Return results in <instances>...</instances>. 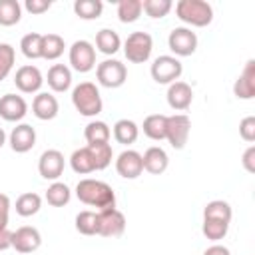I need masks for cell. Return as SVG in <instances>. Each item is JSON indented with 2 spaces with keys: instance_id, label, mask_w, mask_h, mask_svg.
I'll list each match as a JSON object with an SVG mask.
<instances>
[{
  "instance_id": "cell-8",
  "label": "cell",
  "mask_w": 255,
  "mask_h": 255,
  "mask_svg": "<svg viewBox=\"0 0 255 255\" xmlns=\"http://www.w3.org/2000/svg\"><path fill=\"white\" fill-rule=\"evenodd\" d=\"M126 229V217L122 211L114 209H104L98 211V235L104 237H120Z\"/></svg>"
},
{
  "instance_id": "cell-37",
  "label": "cell",
  "mask_w": 255,
  "mask_h": 255,
  "mask_svg": "<svg viewBox=\"0 0 255 255\" xmlns=\"http://www.w3.org/2000/svg\"><path fill=\"white\" fill-rule=\"evenodd\" d=\"M229 223L225 221H217V219H203V235L211 241H219L225 237Z\"/></svg>"
},
{
  "instance_id": "cell-19",
  "label": "cell",
  "mask_w": 255,
  "mask_h": 255,
  "mask_svg": "<svg viewBox=\"0 0 255 255\" xmlns=\"http://www.w3.org/2000/svg\"><path fill=\"white\" fill-rule=\"evenodd\" d=\"M141 161H143V169H147L149 173L153 175H159L167 169V153L161 149V147H149L143 155H141Z\"/></svg>"
},
{
  "instance_id": "cell-9",
  "label": "cell",
  "mask_w": 255,
  "mask_h": 255,
  "mask_svg": "<svg viewBox=\"0 0 255 255\" xmlns=\"http://www.w3.org/2000/svg\"><path fill=\"white\" fill-rule=\"evenodd\" d=\"M70 64L78 72H90L96 66V50L90 42L78 40L70 48Z\"/></svg>"
},
{
  "instance_id": "cell-44",
  "label": "cell",
  "mask_w": 255,
  "mask_h": 255,
  "mask_svg": "<svg viewBox=\"0 0 255 255\" xmlns=\"http://www.w3.org/2000/svg\"><path fill=\"white\" fill-rule=\"evenodd\" d=\"M12 247V233L8 229H0V251Z\"/></svg>"
},
{
  "instance_id": "cell-26",
  "label": "cell",
  "mask_w": 255,
  "mask_h": 255,
  "mask_svg": "<svg viewBox=\"0 0 255 255\" xmlns=\"http://www.w3.org/2000/svg\"><path fill=\"white\" fill-rule=\"evenodd\" d=\"M64 52V40L58 34H44L42 36V58L56 60Z\"/></svg>"
},
{
  "instance_id": "cell-34",
  "label": "cell",
  "mask_w": 255,
  "mask_h": 255,
  "mask_svg": "<svg viewBox=\"0 0 255 255\" xmlns=\"http://www.w3.org/2000/svg\"><path fill=\"white\" fill-rule=\"evenodd\" d=\"M141 14V2L139 0H122L118 4V18L122 22H135Z\"/></svg>"
},
{
  "instance_id": "cell-32",
  "label": "cell",
  "mask_w": 255,
  "mask_h": 255,
  "mask_svg": "<svg viewBox=\"0 0 255 255\" xmlns=\"http://www.w3.org/2000/svg\"><path fill=\"white\" fill-rule=\"evenodd\" d=\"M20 48H22V54L30 60H36V58H42V34H26L20 42Z\"/></svg>"
},
{
  "instance_id": "cell-11",
  "label": "cell",
  "mask_w": 255,
  "mask_h": 255,
  "mask_svg": "<svg viewBox=\"0 0 255 255\" xmlns=\"http://www.w3.org/2000/svg\"><path fill=\"white\" fill-rule=\"evenodd\" d=\"M116 169L122 177L126 179H135L137 175H141L143 171V161H141V155L133 149H126L118 155L116 159Z\"/></svg>"
},
{
  "instance_id": "cell-39",
  "label": "cell",
  "mask_w": 255,
  "mask_h": 255,
  "mask_svg": "<svg viewBox=\"0 0 255 255\" xmlns=\"http://www.w3.org/2000/svg\"><path fill=\"white\" fill-rule=\"evenodd\" d=\"M14 48L10 44H0V82L10 74L12 66H14Z\"/></svg>"
},
{
  "instance_id": "cell-22",
  "label": "cell",
  "mask_w": 255,
  "mask_h": 255,
  "mask_svg": "<svg viewBox=\"0 0 255 255\" xmlns=\"http://www.w3.org/2000/svg\"><path fill=\"white\" fill-rule=\"evenodd\" d=\"M120 36H118V32H114V30H110V28H104V30H100L98 34H96V46H98V50L102 52V54H116L118 50H120Z\"/></svg>"
},
{
  "instance_id": "cell-42",
  "label": "cell",
  "mask_w": 255,
  "mask_h": 255,
  "mask_svg": "<svg viewBox=\"0 0 255 255\" xmlns=\"http://www.w3.org/2000/svg\"><path fill=\"white\" fill-rule=\"evenodd\" d=\"M8 211H10V199L8 195L0 193V229H6L8 225Z\"/></svg>"
},
{
  "instance_id": "cell-7",
  "label": "cell",
  "mask_w": 255,
  "mask_h": 255,
  "mask_svg": "<svg viewBox=\"0 0 255 255\" xmlns=\"http://www.w3.org/2000/svg\"><path fill=\"white\" fill-rule=\"evenodd\" d=\"M189 128H191V122H189V118L183 116V114H175V116H169V118H167L165 137H167V141L171 143L173 149H181V147L187 143Z\"/></svg>"
},
{
  "instance_id": "cell-35",
  "label": "cell",
  "mask_w": 255,
  "mask_h": 255,
  "mask_svg": "<svg viewBox=\"0 0 255 255\" xmlns=\"http://www.w3.org/2000/svg\"><path fill=\"white\" fill-rule=\"evenodd\" d=\"M76 229L84 235H96L98 233V213L94 211H80L76 215Z\"/></svg>"
},
{
  "instance_id": "cell-2",
  "label": "cell",
  "mask_w": 255,
  "mask_h": 255,
  "mask_svg": "<svg viewBox=\"0 0 255 255\" xmlns=\"http://www.w3.org/2000/svg\"><path fill=\"white\" fill-rule=\"evenodd\" d=\"M72 102L82 116H98L102 112V96L92 82H82L72 92Z\"/></svg>"
},
{
  "instance_id": "cell-3",
  "label": "cell",
  "mask_w": 255,
  "mask_h": 255,
  "mask_svg": "<svg viewBox=\"0 0 255 255\" xmlns=\"http://www.w3.org/2000/svg\"><path fill=\"white\" fill-rule=\"evenodd\" d=\"M175 12H177L179 20H183L185 24H191V26H199V28L207 26L213 18L211 6L203 0H181V2H177Z\"/></svg>"
},
{
  "instance_id": "cell-29",
  "label": "cell",
  "mask_w": 255,
  "mask_h": 255,
  "mask_svg": "<svg viewBox=\"0 0 255 255\" xmlns=\"http://www.w3.org/2000/svg\"><path fill=\"white\" fill-rule=\"evenodd\" d=\"M40 203H42V199L38 193H22L16 199V213L22 217H30V215L38 213Z\"/></svg>"
},
{
  "instance_id": "cell-10",
  "label": "cell",
  "mask_w": 255,
  "mask_h": 255,
  "mask_svg": "<svg viewBox=\"0 0 255 255\" xmlns=\"http://www.w3.org/2000/svg\"><path fill=\"white\" fill-rule=\"evenodd\" d=\"M169 50L177 56H191L197 48V36L189 28H173L167 38Z\"/></svg>"
},
{
  "instance_id": "cell-5",
  "label": "cell",
  "mask_w": 255,
  "mask_h": 255,
  "mask_svg": "<svg viewBox=\"0 0 255 255\" xmlns=\"http://www.w3.org/2000/svg\"><path fill=\"white\" fill-rule=\"evenodd\" d=\"M181 62L173 56H159L151 64V78L157 84H173L181 76Z\"/></svg>"
},
{
  "instance_id": "cell-27",
  "label": "cell",
  "mask_w": 255,
  "mask_h": 255,
  "mask_svg": "<svg viewBox=\"0 0 255 255\" xmlns=\"http://www.w3.org/2000/svg\"><path fill=\"white\" fill-rule=\"evenodd\" d=\"M86 141L88 145H96V143H108L110 139V128L104 122H90L86 126Z\"/></svg>"
},
{
  "instance_id": "cell-28",
  "label": "cell",
  "mask_w": 255,
  "mask_h": 255,
  "mask_svg": "<svg viewBox=\"0 0 255 255\" xmlns=\"http://www.w3.org/2000/svg\"><path fill=\"white\" fill-rule=\"evenodd\" d=\"M203 217L205 219H217V221H225L229 223L231 221V207L227 201H221V199H215V201H209L203 209Z\"/></svg>"
},
{
  "instance_id": "cell-46",
  "label": "cell",
  "mask_w": 255,
  "mask_h": 255,
  "mask_svg": "<svg viewBox=\"0 0 255 255\" xmlns=\"http://www.w3.org/2000/svg\"><path fill=\"white\" fill-rule=\"evenodd\" d=\"M4 141H6V133H4V129L0 128V147L4 145Z\"/></svg>"
},
{
  "instance_id": "cell-24",
  "label": "cell",
  "mask_w": 255,
  "mask_h": 255,
  "mask_svg": "<svg viewBox=\"0 0 255 255\" xmlns=\"http://www.w3.org/2000/svg\"><path fill=\"white\" fill-rule=\"evenodd\" d=\"M114 137H116L118 143L129 145L137 139V126L131 120H120L114 126Z\"/></svg>"
},
{
  "instance_id": "cell-38",
  "label": "cell",
  "mask_w": 255,
  "mask_h": 255,
  "mask_svg": "<svg viewBox=\"0 0 255 255\" xmlns=\"http://www.w3.org/2000/svg\"><path fill=\"white\" fill-rule=\"evenodd\" d=\"M141 10H145V14L151 18H163L171 10V2L169 0H143Z\"/></svg>"
},
{
  "instance_id": "cell-20",
  "label": "cell",
  "mask_w": 255,
  "mask_h": 255,
  "mask_svg": "<svg viewBox=\"0 0 255 255\" xmlns=\"http://www.w3.org/2000/svg\"><path fill=\"white\" fill-rule=\"evenodd\" d=\"M253 60L251 62H247V66H245V72L237 78V82H235V86H233V92H235V96L237 98H241V100H249V98H253L255 96V76H253Z\"/></svg>"
},
{
  "instance_id": "cell-33",
  "label": "cell",
  "mask_w": 255,
  "mask_h": 255,
  "mask_svg": "<svg viewBox=\"0 0 255 255\" xmlns=\"http://www.w3.org/2000/svg\"><path fill=\"white\" fill-rule=\"evenodd\" d=\"M46 201H48L50 205H54V207L66 205V203L70 201V187H68L66 183H60V181L52 183V185L48 187V191H46Z\"/></svg>"
},
{
  "instance_id": "cell-18",
  "label": "cell",
  "mask_w": 255,
  "mask_h": 255,
  "mask_svg": "<svg viewBox=\"0 0 255 255\" xmlns=\"http://www.w3.org/2000/svg\"><path fill=\"white\" fill-rule=\"evenodd\" d=\"M32 112H34V116H36L38 120H52V118H56V114H58V100H56L52 94L42 92V94H38V96L34 98Z\"/></svg>"
},
{
  "instance_id": "cell-13",
  "label": "cell",
  "mask_w": 255,
  "mask_h": 255,
  "mask_svg": "<svg viewBox=\"0 0 255 255\" xmlns=\"http://www.w3.org/2000/svg\"><path fill=\"white\" fill-rule=\"evenodd\" d=\"M38 169H40V175L44 179H58L62 175V171H64V155L58 149L44 151L40 155Z\"/></svg>"
},
{
  "instance_id": "cell-12",
  "label": "cell",
  "mask_w": 255,
  "mask_h": 255,
  "mask_svg": "<svg viewBox=\"0 0 255 255\" xmlns=\"http://www.w3.org/2000/svg\"><path fill=\"white\" fill-rule=\"evenodd\" d=\"M42 243V237H40V231L36 227H20L12 233V247L18 251V253H32L40 247Z\"/></svg>"
},
{
  "instance_id": "cell-4",
  "label": "cell",
  "mask_w": 255,
  "mask_h": 255,
  "mask_svg": "<svg viewBox=\"0 0 255 255\" xmlns=\"http://www.w3.org/2000/svg\"><path fill=\"white\" fill-rule=\"evenodd\" d=\"M151 48H153V40L147 32H131L126 40V48L124 54L129 62L133 64H143L149 56H151Z\"/></svg>"
},
{
  "instance_id": "cell-15",
  "label": "cell",
  "mask_w": 255,
  "mask_h": 255,
  "mask_svg": "<svg viewBox=\"0 0 255 255\" xmlns=\"http://www.w3.org/2000/svg\"><path fill=\"white\" fill-rule=\"evenodd\" d=\"M34 143H36V131H34L32 126L20 124V126H16L12 129V133H10V145H12L14 151H18V153L30 151L34 147Z\"/></svg>"
},
{
  "instance_id": "cell-1",
  "label": "cell",
  "mask_w": 255,
  "mask_h": 255,
  "mask_svg": "<svg viewBox=\"0 0 255 255\" xmlns=\"http://www.w3.org/2000/svg\"><path fill=\"white\" fill-rule=\"evenodd\" d=\"M76 195L82 203L98 207V211L104 209H114L116 207V195L114 189L98 179H82L76 187Z\"/></svg>"
},
{
  "instance_id": "cell-36",
  "label": "cell",
  "mask_w": 255,
  "mask_h": 255,
  "mask_svg": "<svg viewBox=\"0 0 255 255\" xmlns=\"http://www.w3.org/2000/svg\"><path fill=\"white\" fill-rule=\"evenodd\" d=\"M94 157V165L96 169H104L110 165L112 161V145L110 143H96V145H88Z\"/></svg>"
},
{
  "instance_id": "cell-31",
  "label": "cell",
  "mask_w": 255,
  "mask_h": 255,
  "mask_svg": "<svg viewBox=\"0 0 255 255\" xmlns=\"http://www.w3.org/2000/svg\"><path fill=\"white\" fill-rule=\"evenodd\" d=\"M22 8L16 0H0V24L2 26H14L20 20Z\"/></svg>"
},
{
  "instance_id": "cell-40",
  "label": "cell",
  "mask_w": 255,
  "mask_h": 255,
  "mask_svg": "<svg viewBox=\"0 0 255 255\" xmlns=\"http://www.w3.org/2000/svg\"><path fill=\"white\" fill-rule=\"evenodd\" d=\"M239 133H241V137H243L245 141H253V139H255V118H253V116H249V118H245V120L241 122Z\"/></svg>"
},
{
  "instance_id": "cell-21",
  "label": "cell",
  "mask_w": 255,
  "mask_h": 255,
  "mask_svg": "<svg viewBox=\"0 0 255 255\" xmlns=\"http://www.w3.org/2000/svg\"><path fill=\"white\" fill-rule=\"evenodd\" d=\"M72 84V72L64 64H54L48 70V86L54 92H66Z\"/></svg>"
},
{
  "instance_id": "cell-23",
  "label": "cell",
  "mask_w": 255,
  "mask_h": 255,
  "mask_svg": "<svg viewBox=\"0 0 255 255\" xmlns=\"http://www.w3.org/2000/svg\"><path fill=\"white\" fill-rule=\"evenodd\" d=\"M165 128H167V118L161 114H153L143 120V133L151 139H163Z\"/></svg>"
},
{
  "instance_id": "cell-30",
  "label": "cell",
  "mask_w": 255,
  "mask_h": 255,
  "mask_svg": "<svg viewBox=\"0 0 255 255\" xmlns=\"http://www.w3.org/2000/svg\"><path fill=\"white\" fill-rule=\"evenodd\" d=\"M102 10H104V4L100 0H76L74 2V12L84 20L100 18Z\"/></svg>"
},
{
  "instance_id": "cell-41",
  "label": "cell",
  "mask_w": 255,
  "mask_h": 255,
  "mask_svg": "<svg viewBox=\"0 0 255 255\" xmlns=\"http://www.w3.org/2000/svg\"><path fill=\"white\" fill-rule=\"evenodd\" d=\"M52 6L50 0H26V10L32 14H42Z\"/></svg>"
},
{
  "instance_id": "cell-43",
  "label": "cell",
  "mask_w": 255,
  "mask_h": 255,
  "mask_svg": "<svg viewBox=\"0 0 255 255\" xmlns=\"http://www.w3.org/2000/svg\"><path fill=\"white\" fill-rule=\"evenodd\" d=\"M253 157H255V147H249L247 151H245V155H243V165H245V169L247 171H255V163H253Z\"/></svg>"
},
{
  "instance_id": "cell-16",
  "label": "cell",
  "mask_w": 255,
  "mask_h": 255,
  "mask_svg": "<svg viewBox=\"0 0 255 255\" xmlns=\"http://www.w3.org/2000/svg\"><path fill=\"white\" fill-rule=\"evenodd\" d=\"M0 116L6 122H18L26 116V102L16 94H6L0 98Z\"/></svg>"
},
{
  "instance_id": "cell-14",
  "label": "cell",
  "mask_w": 255,
  "mask_h": 255,
  "mask_svg": "<svg viewBox=\"0 0 255 255\" xmlns=\"http://www.w3.org/2000/svg\"><path fill=\"white\" fill-rule=\"evenodd\" d=\"M42 74L36 66H22L18 68L16 76H14V84L20 92L24 94H32V92H38L40 86H42Z\"/></svg>"
},
{
  "instance_id": "cell-25",
  "label": "cell",
  "mask_w": 255,
  "mask_h": 255,
  "mask_svg": "<svg viewBox=\"0 0 255 255\" xmlns=\"http://www.w3.org/2000/svg\"><path fill=\"white\" fill-rule=\"evenodd\" d=\"M70 163H72V169H74L76 173H90V171L96 169L90 147H80V149H76V151L72 153V157H70Z\"/></svg>"
},
{
  "instance_id": "cell-17",
  "label": "cell",
  "mask_w": 255,
  "mask_h": 255,
  "mask_svg": "<svg viewBox=\"0 0 255 255\" xmlns=\"http://www.w3.org/2000/svg\"><path fill=\"white\" fill-rule=\"evenodd\" d=\"M191 100H193V92L189 88V84L185 82H173L167 90V104L173 108V110H187L191 106Z\"/></svg>"
},
{
  "instance_id": "cell-45",
  "label": "cell",
  "mask_w": 255,
  "mask_h": 255,
  "mask_svg": "<svg viewBox=\"0 0 255 255\" xmlns=\"http://www.w3.org/2000/svg\"><path fill=\"white\" fill-rule=\"evenodd\" d=\"M203 255H231V253H229V249H227V247H223V245H213V247L205 249V253H203Z\"/></svg>"
},
{
  "instance_id": "cell-6",
  "label": "cell",
  "mask_w": 255,
  "mask_h": 255,
  "mask_svg": "<svg viewBox=\"0 0 255 255\" xmlns=\"http://www.w3.org/2000/svg\"><path fill=\"white\" fill-rule=\"evenodd\" d=\"M96 76H98V82L102 86H106V88H120L126 82V78H128V70L118 60H106V62L98 64Z\"/></svg>"
}]
</instances>
